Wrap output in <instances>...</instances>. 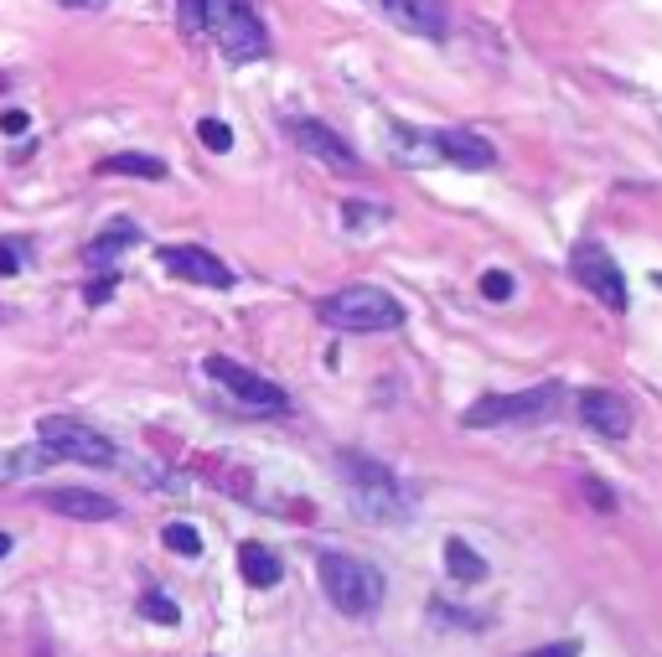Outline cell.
Here are the masks:
<instances>
[{
  "instance_id": "1",
  "label": "cell",
  "mask_w": 662,
  "mask_h": 657,
  "mask_svg": "<svg viewBox=\"0 0 662 657\" xmlns=\"http://www.w3.org/2000/svg\"><path fill=\"white\" fill-rule=\"evenodd\" d=\"M182 21L187 32L213 37L228 63H259L269 52V32L249 0H182Z\"/></svg>"
},
{
  "instance_id": "2",
  "label": "cell",
  "mask_w": 662,
  "mask_h": 657,
  "mask_svg": "<svg viewBox=\"0 0 662 657\" xmlns=\"http://www.w3.org/2000/svg\"><path fill=\"white\" fill-rule=\"evenodd\" d=\"M337 471H342V487H347V502L363 523H409L414 513V497L404 492V482L383 461L363 456V451H342L337 456Z\"/></svg>"
},
{
  "instance_id": "3",
  "label": "cell",
  "mask_w": 662,
  "mask_h": 657,
  "mask_svg": "<svg viewBox=\"0 0 662 657\" xmlns=\"http://www.w3.org/2000/svg\"><path fill=\"white\" fill-rule=\"evenodd\" d=\"M316 575H321V590L326 601L337 606L342 616L363 621L383 606V575L373 570L368 559H352V554H321L316 559Z\"/></svg>"
},
{
  "instance_id": "4",
  "label": "cell",
  "mask_w": 662,
  "mask_h": 657,
  "mask_svg": "<svg viewBox=\"0 0 662 657\" xmlns=\"http://www.w3.org/2000/svg\"><path fill=\"white\" fill-rule=\"evenodd\" d=\"M321 316L337 332H399L404 326V306L383 285H347L337 295H326Z\"/></svg>"
},
{
  "instance_id": "5",
  "label": "cell",
  "mask_w": 662,
  "mask_h": 657,
  "mask_svg": "<svg viewBox=\"0 0 662 657\" xmlns=\"http://www.w3.org/2000/svg\"><path fill=\"white\" fill-rule=\"evenodd\" d=\"M559 399H564L559 383H538V388H523V394H487V399H476V404L461 414V425H466V430L538 425V420H549V414L559 409Z\"/></svg>"
},
{
  "instance_id": "6",
  "label": "cell",
  "mask_w": 662,
  "mask_h": 657,
  "mask_svg": "<svg viewBox=\"0 0 662 657\" xmlns=\"http://www.w3.org/2000/svg\"><path fill=\"white\" fill-rule=\"evenodd\" d=\"M37 445H47L52 461H83V466H119V451H114V440L99 435L94 425H83L78 414H47V420L37 425Z\"/></svg>"
},
{
  "instance_id": "7",
  "label": "cell",
  "mask_w": 662,
  "mask_h": 657,
  "mask_svg": "<svg viewBox=\"0 0 662 657\" xmlns=\"http://www.w3.org/2000/svg\"><path fill=\"white\" fill-rule=\"evenodd\" d=\"M202 373L213 378V383H223L233 399H244L249 409H264V414L290 409V394H285L280 383H269L264 373H254V368H244V363H233V357H223V352H207V357H202Z\"/></svg>"
},
{
  "instance_id": "8",
  "label": "cell",
  "mask_w": 662,
  "mask_h": 657,
  "mask_svg": "<svg viewBox=\"0 0 662 657\" xmlns=\"http://www.w3.org/2000/svg\"><path fill=\"white\" fill-rule=\"evenodd\" d=\"M569 270H575V280L595 295V301H606L611 311H626V275H621V264L611 259V249H600V244H580L575 254H569Z\"/></svg>"
},
{
  "instance_id": "9",
  "label": "cell",
  "mask_w": 662,
  "mask_h": 657,
  "mask_svg": "<svg viewBox=\"0 0 662 657\" xmlns=\"http://www.w3.org/2000/svg\"><path fill=\"white\" fill-rule=\"evenodd\" d=\"M156 259H161V270L171 280H192V285H207V290H233V270L202 244H171Z\"/></svg>"
},
{
  "instance_id": "10",
  "label": "cell",
  "mask_w": 662,
  "mask_h": 657,
  "mask_svg": "<svg viewBox=\"0 0 662 657\" xmlns=\"http://www.w3.org/2000/svg\"><path fill=\"white\" fill-rule=\"evenodd\" d=\"M290 135H295V145H300V151H306V156H316L321 166H331L337 176H357V171H363V161L352 156V145H347L337 130H326L321 119H306V114H300V119H290Z\"/></svg>"
},
{
  "instance_id": "11",
  "label": "cell",
  "mask_w": 662,
  "mask_h": 657,
  "mask_svg": "<svg viewBox=\"0 0 662 657\" xmlns=\"http://www.w3.org/2000/svg\"><path fill=\"white\" fill-rule=\"evenodd\" d=\"M575 409H580V425L600 440H626L631 435V404L621 394H611V388H585L575 399Z\"/></svg>"
},
{
  "instance_id": "12",
  "label": "cell",
  "mask_w": 662,
  "mask_h": 657,
  "mask_svg": "<svg viewBox=\"0 0 662 657\" xmlns=\"http://www.w3.org/2000/svg\"><path fill=\"white\" fill-rule=\"evenodd\" d=\"M430 145H435V156H440V161L461 166V171H492V166H497V145H492V140H481V135L466 130V125L435 130Z\"/></svg>"
},
{
  "instance_id": "13",
  "label": "cell",
  "mask_w": 662,
  "mask_h": 657,
  "mask_svg": "<svg viewBox=\"0 0 662 657\" xmlns=\"http://www.w3.org/2000/svg\"><path fill=\"white\" fill-rule=\"evenodd\" d=\"M373 6L394 26H404V32L425 37V42H445V32H450L445 0H373Z\"/></svg>"
},
{
  "instance_id": "14",
  "label": "cell",
  "mask_w": 662,
  "mask_h": 657,
  "mask_svg": "<svg viewBox=\"0 0 662 657\" xmlns=\"http://www.w3.org/2000/svg\"><path fill=\"white\" fill-rule=\"evenodd\" d=\"M42 502L52 507V513L73 518V523H109V518H119V502H114V497L83 492V487H57V492H47Z\"/></svg>"
},
{
  "instance_id": "15",
  "label": "cell",
  "mask_w": 662,
  "mask_h": 657,
  "mask_svg": "<svg viewBox=\"0 0 662 657\" xmlns=\"http://www.w3.org/2000/svg\"><path fill=\"white\" fill-rule=\"evenodd\" d=\"M238 575H244L254 590H275L285 580V564L275 549H264V544H244L238 549Z\"/></svg>"
},
{
  "instance_id": "16",
  "label": "cell",
  "mask_w": 662,
  "mask_h": 657,
  "mask_svg": "<svg viewBox=\"0 0 662 657\" xmlns=\"http://www.w3.org/2000/svg\"><path fill=\"white\" fill-rule=\"evenodd\" d=\"M130 244H140V228L135 223H125V218H114L94 244H88V264H114L119 254H125Z\"/></svg>"
},
{
  "instance_id": "17",
  "label": "cell",
  "mask_w": 662,
  "mask_h": 657,
  "mask_svg": "<svg viewBox=\"0 0 662 657\" xmlns=\"http://www.w3.org/2000/svg\"><path fill=\"white\" fill-rule=\"evenodd\" d=\"M99 176H135V182H166V161H161V156L125 151V156L99 161Z\"/></svg>"
},
{
  "instance_id": "18",
  "label": "cell",
  "mask_w": 662,
  "mask_h": 657,
  "mask_svg": "<svg viewBox=\"0 0 662 657\" xmlns=\"http://www.w3.org/2000/svg\"><path fill=\"white\" fill-rule=\"evenodd\" d=\"M445 570H450V580H461V585H481V580H487V559H481L466 539H445Z\"/></svg>"
},
{
  "instance_id": "19",
  "label": "cell",
  "mask_w": 662,
  "mask_h": 657,
  "mask_svg": "<svg viewBox=\"0 0 662 657\" xmlns=\"http://www.w3.org/2000/svg\"><path fill=\"white\" fill-rule=\"evenodd\" d=\"M161 544H166L171 554H182V559H197V554H202V533H197L192 523H166V528H161Z\"/></svg>"
},
{
  "instance_id": "20",
  "label": "cell",
  "mask_w": 662,
  "mask_h": 657,
  "mask_svg": "<svg viewBox=\"0 0 662 657\" xmlns=\"http://www.w3.org/2000/svg\"><path fill=\"white\" fill-rule=\"evenodd\" d=\"M140 616L156 621V626H176V621H182V606H176L171 595H161V590H145L140 595Z\"/></svg>"
},
{
  "instance_id": "21",
  "label": "cell",
  "mask_w": 662,
  "mask_h": 657,
  "mask_svg": "<svg viewBox=\"0 0 662 657\" xmlns=\"http://www.w3.org/2000/svg\"><path fill=\"white\" fill-rule=\"evenodd\" d=\"M197 140H202L213 156H228V151H233V130L223 125V119H202V125H197Z\"/></svg>"
},
{
  "instance_id": "22",
  "label": "cell",
  "mask_w": 662,
  "mask_h": 657,
  "mask_svg": "<svg viewBox=\"0 0 662 657\" xmlns=\"http://www.w3.org/2000/svg\"><path fill=\"white\" fill-rule=\"evenodd\" d=\"M342 218H347V228L357 233V228H368V223H383L388 207H378V202H342Z\"/></svg>"
},
{
  "instance_id": "23",
  "label": "cell",
  "mask_w": 662,
  "mask_h": 657,
  "mask_svg": "<svg viewBox=\"0 0 662 657\" xmlns=\"http://www.w3.org/2000/svg\"><path fill=\"white\" fill-rule=\"evenodd\" d=\"M513 290H518V280L507 270H487V275H481V295H487V301H513Z\"/></svg>"
},
{
  "instance_id": "24",
  "label": "cell",
  "mask_w": 662,
  "mask_h": 657,
  "mask_svg": "<svg viewBox=\"0 0 662 657\" xmlns=\"http://www.w3.org/2000/svg\"><path fill=\"white\" fill-rule=\"evenodd\" d=\"M580 492H585V502L595 507V513H611V507H616L611 487H606V482H595V476H585V482H580Z\"/></svg>"
},
{
  "instance_id": "25",
  "label": "cell",
  "mask_w": 662,
  "mask_h": 657,
  "mask_svg": "<svg viewBox=\"0 0 662 657\" xmlns=\"http://www.w3.org/2000/svg\"><path fill=\"white\" fill-rule=\"evenodd\" d=\"M430 616H440L445 626H466V632H476V626H487L481 616H471V611H450L445 601H430Z\"/></svg>"
},
{
  "instance_id": "26",
  "label": "cell",
  "mask_w": 662,
  "mask_h": 657,
  "mask_svg": "<svg viewBox=\"0 0 662 657\" xmlns=\"http://www.w3.org/2000/svg\"><path fill=\"white\" fill-rule=\"evenodd\" d=\"M114 290H119V280H114V275H99V280H88V285H83V301H88V306H104Z\"/></svg>"
},
{
  "instance_id": "27",
  "label": "cell",
  "mask_w": 662,
  "mask_h": 657,
  "mask_svg": "<svg viewBox=\"0 0 662 657\" xmlns=\"http://www.w3.org/2000/svg\"><path fill=\"white\" fill-rule=\"evenodd\" d=\"M26 130H32V114H26V109H6V114H0V135L21 140Z\"/></svg>"
},
{
  "instance_id": "28",
  "label": "cell",
  "mask_w": 662,
  "mask_h": 657,
  "mask_svg": "<svg viewBox=\"0 0 662 657\" xmlns=\"http://www.w3.org/2000/svg\"><path fill=\"white\" fill-rule=\"evenodd\" d=\"M21 238H0V275H16L21 270Z\"/></svg>"
},
{
  "instance_id": "29",
  "label": "cell",
  "mask_w": 662,
  "mask_h": 657,
  "mask_svg": "<svg viewBox=\"0 0 662 657\" xmlns=\"http://www.w3.org/2000/svg\"><path fill=\"white\" fill-rule=\"evenodd\" d=\"M523 657H580V642H554V647H538V652H523Z\"/></svg>"
},
{
  "instance_id": "30",
  "label": "cell",
  "mask_w": 662,
  "mask_h": 657,
  "mask_svg": "<svg viewBox=\"0 0 662 657\" xmlns=\"http://www.w3.org/2000/svg\"><path fill=\"white\" fill-rule=\"evenodd\" d=\"M63 6H73V11H99V6H109V0H63Z\"/></svg>"
},
{
  "instance_id": "31",
  "label": "cell",
  "mask_w": 662,
  "mask_h": 657,
  "mask_svg": "<svg viewBox=\"0 0 662 657\" xmlns=\"http://www.w3.org/2000/svg\"><path fill=\"white\" fill-rule=\"evenodd\" d=\"M11 554V533H0V559H6Z\"/></svg>"
},
{
  "instance_id": "32",
  "label": "cell",
  "mask_w": 662,
  "mask_h": 657,
  "mask_svg": "<svg viewBox=\"0 0 662 657\" xmlns=\"http://www.w3.org/2000/svg\"><path fill=\"white\" fill-rule=\"evenodd\" d=\"M657 285H662V275H657Z\"/></svg>"
},
{
  "instance_id": "33",
  "label": "cell",
  "mask_w": 662,
  "mask_h": 657,
  "mask_svg": "<svg viewBox=\"0 0 662 657\" xmlns=\"http://www.w3.org/2000/svg\"><path fill=\"white\" fill-rule=\"evenodd\" d=\"M0 316H6V311H0Z\"/></svg>"
}]
</instances>
